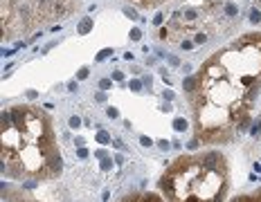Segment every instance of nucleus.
<instances>
[{
  "label": "nucleus",
  "mask_w": 261,
  "mask_h": 202,
  "mask_svg": "<svg viewBox=\"0 0 261 202\" xmlns=\"http://www.w3.org/2000/svg\"><path fill=\"white\" fill-rule=\"evenodd\" d=\"M196 142L230 144L248 132L261 97V32L227 43L185 79Z\"/></svg>",
  "instance_id": "obj_1"
},
{
  "label": "nucleus",
  "mask_w": 261,
  "mask_h": 202,
  "mask_svg": "<svg viewBox=\"0 0 261 202\" xmlns=\"http://www.w3.org/2000/svg\"><path fill=\"white\" fill-rule=\"evenodd\" d=\"M63 171L59 135L38 106L3 110V175L20 182H52Z\"/></svg>",
  "instance_id": "obj_2"
},
{
  "label": "nucleus",
  "mask_w": 261,
  "mask_h": 202,
  "mask_svg": "<svg viewBox=\"0 0 261 202\" xmlns=\"http://www.w3.org/2000/svg\"><path fill=\"white\" fill-rule=\"evenodd\" d=\"M158 189L167 202H225L230 191L227 159L216 148L180 155L162 171Z\"/></svg>",
  "instance_id": "obj_3"
},
{
  "label": "nucleus",
  "mask_w": 261,
  "mask_h": 202,
  "mask_svg": "<svg viewBox=\"0 0 261 202\" xmlns=\"http://www.w3.org/2000/svg\"><path fill=\"white\" fill-rule=\"evenodd\" d=\"M72 0H3V36L25 34L32 27L70 16Z\"/></svg>",
  "instance_id": "obj_4"
},
{
  "label": "nucleus",
  "mask_w": 261,
  "mask_h": 202,
  "mask_svg": "<svg viewBox=\"0 0 261 202\" xmlns=\"http://www.w3.org/2000/svg\"><path fill=\"white\" fill-rule=\"evenodd\" d=\"M117 202H167L162 193H155V191H133V193H126L122 195Z\"/></svg>",
  "instance_id": "obj_5"
},
{
  "label": "nucleus",
  "mask_w": 261,
  "mask_h": 202,
  "mask_svg": "<svg viewBox=\"0 0 261 202\" xmlns=\"http://www.w3.org/2000/svg\"><path fill=\"white\" fill-rule=\"evenodd\" d=\"M232 202H261V189H257L252 193H243V195L234 198Z\"/></svg>",
  "instance_id": "obj_6"
},
{
  "label": "nucleus",
  "mask_w": 261,
  "mask_h": 202,
  "mask_svg": "<svg viewBox=\"0 0 261 202\" xmlns=\"http://www.w3.org/2000/svg\"><path fill=\"white\" fill-rule=\"evenodd\" d=\"M250 23L261 25V0H254V7L250 9Z\"/></svg>",
  "instance_id": "obj_7"
},
{
  "label": "nucleus",
  "mask_w": 261,
  "mask_h": 202,
  "mask_svg": "<svg viewBox=\"0 0 261 202\" xmlns=\"http://www.w3.org/2000/svg\"><path fill=\"white\" fill-rule=\"evenodd\" d=\"M131 3H135L137 7H142V9H151V7H158L162 3H167V0H131Z\"/></svg>",
  "instance_id": "obj_8"
},
{
  "label": "nucleus",
  "mask_w": 261,
  "mask_h": 202,
  "mask_svg": "<svg viewBox=\"0 0 261 202\" xmlns=\"http://www.w3.org/2000/svg\"><path fill=\"white\" fill-rule=\"evenodd\" d=\"M250 132H252V137H254V139H259V142H261V115L254 119V124H252Z\"/></svg>",
  "instance_id": "obj_9"
},
{
  "label": "nucleus",
  "mask_w": 261,
  "mask_h": 202,
  "mask_svg": "<svg viewBox=\"0 0 261 202\" xmlns=\"http://www.w3.org/2000/svg\"><path fill=\"white\" fill-rule=\"evenodd\" d=\"M90 27H92V20H90V18H86L84 23L79 25V34H86V32L90 29Z\"/></svg>",
  "instance_id": "obj_10"
},
{
  "label": "nucleus",
  "mask_w": 261,
  "mask_h": 202,
  "mask_svg": "<svg viewBox=\"0 0 261 202\" xmlns=\"http://www.w3.org/2000/svg\"><path fill=\"white\" fill-rule=\"evenodd\" d=\"M225 13H227V16H237V13H239V7L237 5H225Z\"/></svg>",
  "instance_id": "obj_11"
},
{
  "label": "nucleus",
  "mask_w": 261,
  "mask_h": 202,
  "mask_svg": "<svg viewBox=\"0 0 261 202\" xmlns=\"http://www.w3.org/2000/svg\"><path fill=\"white\" fill-rule=\"evenodd\" d=\"M176 128H178V130H182V128H187V121H182V119H178V121H176Z\"/></svg>",
  "instance_id": "obj_12"
},
{
  "label": "nucleus",
  "mask_w": 261,
  "mask_h": 202,
  "mask_svg": "<svg viewBox=\"0 0 261 202\" xmlns=\"http://www.w3.org/2000/svg\"><path fill=\"white\" fill-rule=\"evenodd\" d=\"M131 38H133V40H140V29H133V32H131Z\"/></svg>",
  "instance_id": "obj_13"
},
{
  "label": "nucleus",
  "mask_w": 261,
  "mask_h": 202,
  "mask_svg": "<svg viewBox=\"0 0 261 202\" xmlns=\"http://www.w3.org/2000/svg\"><path fill=\"white\" fill-rule=\"evenodd\" d=\"M88 76V70H86V67H81V70H79V79H86Z\"/></svg>",
  "instance_id": "obj_14"
},
{
  "label": "nucleus",
  "mask_w": 261,
  "mask_h": 202,
  "mask_svg": "<svg viewBox=\"0 0 261 202\" xmlns=\"http://www.w3.org/2000/svg\"><path fill=\"white\" fill-rule=\"evenodd\" d=\"M108 54H111V49H104V52H101V54H99V56H97V59H99V61H101V59H106V56H108Z\"/></svg>",
  "instance_id": "obj_15"
}]
</instances>
